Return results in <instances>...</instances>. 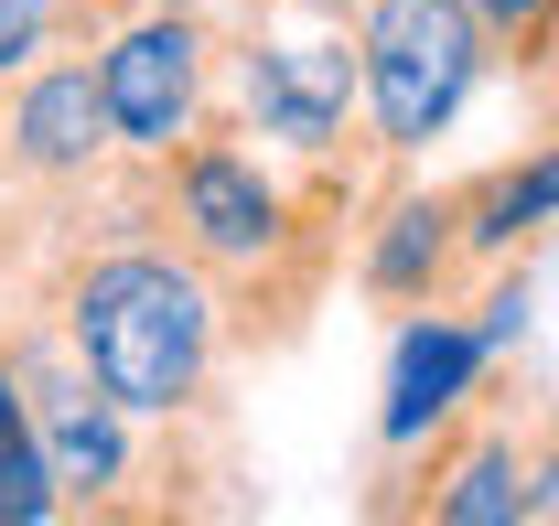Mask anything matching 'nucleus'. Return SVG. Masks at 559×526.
<instances>
[{"label": "nucleus", "mask_w": 559, "mask_h": 526, "mask_svg": "<svg viewBox=\"0 0 559 526\" xmlns=\"http://www.w3.org/2000/svg\"><path fill=\"white\" fill-rule=\"evenodd\" d=\"M538 11H549V0H495L485 22H495V44H506V33H516V22H538Z\"/></svg>", "instance_id": "obj_13"}, {"label": "nucleus", "mask_w": 559, "mask_h": 526, "mask_svg": "<svg viewBox=\"0 0 559 526\" xmlns=\"http://www.w3.org/2000/svg\"><path fill=\"white\" fill-rule=\"evenodd\" d=\"M474 268H485V248H474L463 183H409L399 172L355 226V290L377 312H441V301H463Z\"/></svg>", "instance_id": "obj_5"}, {"label": "nucleus", "mask_w": 559, "mask_h": 526, "mask_svg": "<svg viewBox=\"0 0 559 526\" xmlns=\"http://www.w3.org/2000/svg\"><path fill=\"white\" fill-rule=\"evenodd\" d=\"M495 366H506V344L485 323H463L452 301L441 312H399V333H388V387H377V452H419Z\"/></svg>", "instance_id": "obj_6"}, {"label": "nucleus", "mask_w": 559, "mask_h": 526, "mask_svg": "<svg viewBox=\"0 0 559 526\" xmlns=\"http://www.w3.org/2000/svg\"><path fill=\"white\" fill-rule=\"evenodd\" d=\"M463 215H474L485 268L495 259H527V237H549V226H559V140H538V151L474 172V183H463Z\"/></svg>", "instance_id": "obj_7"}, {"label": "nucleus", "mask_w": 559, "mask_h": 526, "mask_svg": "<svg viewBox=\"0 0 559 526\" xmlns=\"http://www.w3.org/2000/svg\"><path fill=\"white\" fill-rule=\"evenodd\" d=\"M86 11H97V33H108V22H119V11H140V0H86Z\"/></svg>", "instance_id": "obj_14"}, {"label": "nucleus", "mask_w": 559, "mask_h": 526, "mask_svg": "<svg viewBox=\"0 0 559 526\" xmlns=\"http://www.w3.org/2000/svg\"><path fill=\"white\" fill-rule=\"evenodd\" d=\"M474 323L516 355V333H527V259H495V279H485V301H474Z\"/></svg>", "instance_id": "obj_12"}, {"label": "nucleus", "mask_w": 559, "mask_h": 526, "mask_svg": "<svg viewBox=\"0 0 559 526\" xmlns=\"http://www.w3.org/2000/svg\"><path fill=\"white\" fill-rule=\"evenodd\" d=\"M66 44H97V11L86 0H0V86L33 75L44 55H66Z\"/></svg>", "instance_id": "obj_9"}, {"label": "nucleus", "mask_w": 559, "mask_h": 526, "mask_svg": "<svg viewBox=\"0 0 559 526\" xmlns=\"http://www.w3.org/2000/svg\"><path fill=\"white\" fill-rule=\"evenodd\" d=\"M355 44H366V140L399 172L463 119L485 65H506V44H495V22L474 0H366Z\"/></svg>", "instance_id": "obj_2"}, {"label": "nucleus", "mask_w": 559, "mask_h": 526, "mask_svg": "<svg viewBox=\"0 0 559 526\" xmlns=\"http://www.w3.org/2000/svg\"><path fill=\"white\" fill-rule=\"evenodd\" d=\"M55 516H75L66 473H55L44 430H33V397H22L11 355H0V526H55Z\"/></svg>", "instance_id": "obj_8"}, {"label": "nucleus", "mask_w": 559, "mask_h": 526, "mask_svg": "<svg viewBox=\"0 0 559 526\" xmlns=\"http://www.w3.org/2000/svg\"><path fill=\"white\" fill-rule=\"evenodd\" d=\"M130 151H119V119H108V86H97V44H66L33 75H11L0 97V194L44 204V194H86L108 183Z\"/></svg>", "instance_id": "obj_4"}, {"label": "nucleus", "mask_w": 559, "mask_h": 526, "mask_svg": "<svg viewBox=\"0 0 559 526\" xmlns=\"http://www.w3.org/2000/svg\"><path fill=\"white\" fill-rule=\"evenodd\" d=\"M527 408L538 387L516 376H485L419 452H388L366 516H399V526H527Z\"/></svg>", "instance_id": "obj_3"}, {"label": "nucleus", "mask_w": 559, "mask_h": 526, "mask_svg": "<svg viewBox=\"0 0 559 526\" xmlns=\"http://www.w3.org/2000/svg\"><path fill=\"white\" fill-rule=\"evenodd\" d=\"M527 526H559V397L527 408Z\"/></svg>", "instance_id": "obj_10"}, {"label": "nucleus", "mask_w": 559, "mask_h": 526, "mask_svg": "<svg viewBox=\"0 0 559 526\" xmlns=\"http://www.w3.org/2000/svg\"><path fill=\"white\" fill-rule=\"evenodd\" d=\"M506 75H516V86H538V97L559 86V0L538 11V22H516V33H506Z\"/></svg>", "instance_id": "obj_11"}, {"label": "nucleus", "mask_w": 559, "mask_h": 526, "mask_svg": "<svg viewBox=\"0 0 559 526\" xmlns=\"http://www.w3.org/2000/svg\"><path fill=\"white\" fill-rule=\"evenodd\" d=\"M97 86L130 162H173L183 140L237 108V33L205 0H140L97 33Z\"/></svg>", "instance_id": "obj_1"}]
</instances>
